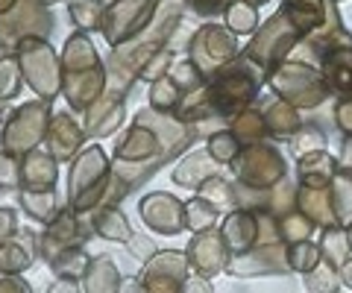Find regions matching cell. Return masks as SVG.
Here are the masks:
<instances>
[{
	"label": "cell",
	"mask_w": 352,
	"mask_h": 293,
	"mask_svg": "<svg viewBox=\"0 0 352 293\" xmlns=\"http://www.w3.org/2000/svg\"><path fill=\"white\" fill-rule=\"evenodd\" d=\"M270 85L273 91L285 97V103H291L294 108L302 106V108H314V106H323L326 97L332 94L329 85L323 80V73L314 68V65H305V62H282L279 68L270 71Z\"/></svg>",
	"instance_id": "obj_1"
},
{
	"label": "cell",
	"mask_w": 352,
	"mask_h": 293,
	"mask_svg": "<svg viewBox=\"0 0 352 293\" xmlns=\"http://www.w3.org/2000/svg\"><path fill=\"white\" fill-rule=\"evenodd\" d=\"M261 65H252L247 56L241 59L238 65H232L226 73H220L217 82L212 85V103L217 106V112L223 115H232L238 112L241 106H247L252 97L258 94V85H261Z\"/></svg>",
	"instance_id": "obj_2"
},
{
	"label": "cell",
	"mask_w": 352,
	"mask_h": 293,
	"mask_svg": "<svg viewBox=\"0 0 352 293\" xmlns=\"http://www.w3.org/2000/svg\"><path fill=\"white\" fill-rule=\"evenodd\" d=\"M300 41H302V36L296 32V27L279 12L276 18H270L267 24L261 27V32L256 38H252L250 59L256 65H261L264 71H273L291 56L294 47L300 45Z\"/></svg>",
	"instance_id": "obj_3"
},
{
	"label": "cell",
	"mask_w": 352,
	"mask_h": 293,
	"mask_svg": "<svg viewBox=\"0 0 352 293\" xmlns=\"http://www.w3.org/2000/svg\"><path fill=\"white\" fill-rule=\"evenodd\" d=\"M285 173H288V165H285L282 153L267 144L250 147L238 161V179L250 191H270L285 179Z\"/></svg>",
	"instance_id": "obj_4"
},
{
	"label": "cell",
	"mask_w": 352,
	"mask_h": 293,
	"mask_svg": "<svg viewBox=\"0 0 352 293\" xmlns=\"http://www.w3.org/2000/svg\"><path fill=\"white\" fill-rule=\"evenodd\" d=\"M229 276L235 279H256V276H288V244H256L244 255H235L229 261Z\"/></svg>",
	"instance_id": "obj_5"
},
{
	"label": "cell",
	"mask_w": 352,
	"mask_h": 293,
	"mask_svg": "<svg viewBox=\"0 0 352 293\" xmlns=\"http://www.w3.org/2000/svg\"><path fill=\"white\" fill-rule=\"evenodd\" d=\"M320 73L329 85V91L338 94L340 100L352 97V36L344 30L338 38L329 41V47L320 56Z\"/></svg>",
	"instance_id": "obj_6"
},
{
	"label": "cell",
	"mask_w": 352,
	"mask_h": 293,
	"mask_svg": "<svg viewBox=\"0 0 352 293\" xmlns=\"http://www.w3.org/2000/svg\"><path fill=\"white\" fill-rule=\"evenodd\" d=\"M188 264L197 276H206L212 279L217 273H226L229 270V261H232V253H229V246L223 241V235L220 232H197L188 244Z\"/></svg>",
	"instance_id": "obj_7"
},
{
	"label": "cell",
	"mask_w": 352,
	"mask_h": 293,
	"mask_svg": "<svg viewBox=\"0 0 352 293\" xmlns=\"http://www.w3.org/2000/svg\"><path fill=\"white\" fill-rule=\"evenodd\" d=\"M220 235H223V241L229 246V253H232V258L250 253V249L258 244V217H256V211L232 209L223 217Z\"/></svg>",
	"instance_id": "obj_8"
},
{
	"label": "cell",
	"mask_w": 352,
	"mask_h": 293,
	"mask_svg": "<svg viewBox=\"0 0 352 293\" xmlns=\"http://www.w3.org/2000/svg\"><path fill=\"white\" fill-rule=\"evenodd\" d=\"M235 50H238V41H235V36H229L223 27H206L194 41V53L203 56L197 65H203L206 71L229 65L235 56Z\"/></svg>",
	"instance_id": "obj_9"
},
{
	"label": "cell",
	"mask_w": 352,
	"mask_h": 293,
	"mask_svg": "<svg viewBox=\"0 0 352 293\" xmlns=\"http://www.w3.org/2000/svg\"><path fill=\"white\" fill-rule=\"evenodd\" d=\"M141 214L150 229H156L162 235H179L185 229V205H179L168 194H153L147 202L141 205Z\"/></svg>",
	"instance_id": "obj_10"
},
{
	"label": "cell",
	"mask_w": 352,
	"mask_h": 293,
	"mask_svg": "<svg viewBox=\"0 0 352 293\" xmlns=\"http://www.w3.org/2000/svg\"><path fill=\"white\" fill-rule=\"evenodd\" d=\"M338 159L332 153H308L302 159H296V185L300 188H329L338 176Z\"/></svg>",
	"instance_id": "obj_11"
},
{
	"label": "cell",
	"mask_w": 352,
	"mask_h": 293,
	"mask_svg": "<svg viewBox=\"0 0 352 293\" xmlns=\"http://www.w3.org/2000/svg\"><path fill=\"white\" fill-rule=\"evenodd\" d=\"M296 211L308 217L317 229H329V226L338 223L329 188H300V194H296Z\"/></svg>",
	"instance_id": "obj_12"
},
{
	"label": "cell",
	"mask_w": 352,
	"mask_h": 293,
	"mask_svg": "<svg viewBox=\"0 0 352 293\" xmlns=\"http://www.w3.org/2000/svg\"><path fill=\"white\" fill-rule=\"evenodd\" d=\"M317 246H320V255L326 264H332L335 270L344 267L349 258H352V246H349V232L346 226H329V229H320V241H317Z\"/></svg>",
	"instance_id": "obj_13"
},
{
	"label": "cell",
	"mask_w": 352,
	"mask_h": 293,
	"mask_svg": "<svg viewBox=\"0 0 352 293\" xmlns=\"http://www.w3.org/2000/svg\"><path fill=\"white\" fill-rule=\"evenodd\" d=\"M264 121H267V132H273L276 138H294L302 129L296 108L285 100H273L264 106Z\"/></svg>",
	"instance_id": "obj_14"
},
{
	"label": "cell",
	"mask_w": 352,
	"mask_h": 293,
	"mask_svg": "<svg viewBox=\"0 0 352 293\" xmlns=\"http://www.w3.org/2000/svg\"><path fill=\"white\" fill-rule=\"evenodd\" d=\"M85 293H120V273L112 258H94L85 270Z\"/></svg>",
	"instance_id": "obj_15"
},
{
	"label": "cell",
	"mask_w": 352,
	"mask_h": 293,
	"mask_svg": "<svg viewBox=\"0 0 352 293\" xmlns=\"http://www.w3.org/2000/svg\"><path fill=\"white\" fill-rule=\"evenodd\" d=\"M329 197H332L338 226H352V170L346 167L338 170L335 182L329 185Z\"/></svg>",
	"instance_id": "obj_16"
},
{
	"label": "cell",
	"mask_w": 352,
	"mask_h": 293,
	"mask_svg": "<svg viewBox=\"0 0 352 293\" xmlns=\"http://www.w3.org/2000/svg\"><path fill=\"white\" fill-rule=\"evenodd\" d=\"M317 226L308 220V217H302L300 211H291V214H285L279 217V235H282V241L285 244H302V241H311V235H314Z\"/></svg>",
	"instance_id": "obj_17"
},
{
	"label": "cell",
	"mask_w": 352,
	"mask_h": 293,
	"mask_svg": "<svg viewBox=\"0 0 352 293\" xmlns=\"http://www.w3.org/2000/svg\"><path fill=\"white\" fill-rule=\"evenodd\" d=\"M235 138L238 141H247V144H256V141L264 138L267 132V121H264V112H256V108H244L238 117H235Z\"/></svg>",
	"instance_id": "obj_18"
},
{
	"label": "cell",
	"mask_w": 352,
	"mask_h": 293,
	"mask_svg": "<svg viewBox=\"0 0 352 293\" xmlns=\"http://www.w3.org/2000/svg\"><path fill=\"white\" fill-rule=\"evenodd\" d=\"M323 261L320 255V246L314 241H302V244H291L288 246V267L291 273H311V270Z\"/></svg>",
	"instance_id": "obj_19"
},
{
	"label": "cell",
	"mask_w": 352,
	"mask_h": 293,
	"mask_svg": "<svg viewBox=\"0 0 352 293\" xmlns=\"http://www.w3.org/2000/svg\"><path fill=\"white\" fill-rule=\"evenodd\" d=\"M217 209L208 200L197 197L191 200L188 205H185V226H191L194 232H212L214 223H217Z\"/></svg>",
	"instance_id": "obj_20"
},
{
	"label": "cell",
	"mask_w": 352,
	"mask_h": 293,
	"mask_svg": "<svg viewBox=\"0 0 352 293\" xmlns=\"http://www.w3.org/2000/svg\"><path fill=\"white\" fill-rule=\"evenodd\" d=\"M302 279H305V290L308 293H340V273L326 261H320L311 273H305Z\"/></svg>",
	"instance_id": "obj_21"
},
{
	"label": "cell",
	"mask_w": 352,
	"mask_h": 293,
	"mask_svg": "<svg viewBox=\"0 0 352 293\" xmlns=\"http://www.w3.org/2000/svg\"><path fill=\"white\" fill-rule=\"evenodd\" d=\"M94 226H97V232H100L103 237H109V241H126L129 244V237H132L126 220L115 209H106L100 217H97Z\"/></svg>",
	"instance_id": "obj_22"
},
{
	"label": "cell",
	"mask_w": 352,
	"mask_h": 293,
	"mask_svg": "<svg viewBox=\"0 0 352 293\" xmlns=\"http://www.w3.org/2000/svg\"><path fill=\"white\" fill-rule=\"evenodd\" d=\"M226 24L232 32H238V36H250L252 30H256L258 24V15H256V6L250 3H232L226 12Z\"/></svg>",
	"instance_id": "obj_23"
},
{
	"label": "cell",
	"mask_w": 352,
	"mask_h": 293,
	"mask_svg": "<svg viewBox=\"0 0 352 293\" xmlns=\"http://www.w3.org/2000/svg\"><path fill=\"white\" fill-rule=\"evenodd\" d=\"M208 153H212L217 165H229V161H235L241 153V141L235 138V132H217L208 141Z\"/></svg>",
	"instance_id": "obj_24"
},
{
	"label": "cell",
	"mask_w": 352,
	"mask_h": 293,
	"mask_svg": "<svg viewBox=\"0 0 352 293\" xmlns=\"http://www.w3.org/2000/svg\"><path fill=\"white\" fill-rule=\"evenodd\" d=\"M320 150H326V135L314 126H305L291 138V153H296V159H302L308 153H320Z\"/></svg>",
	"instance_id": "obj_25"
},
{
	"label": "cell",
	"mask_w": 352,
	"mask_h": 293,
	"mask_svg": "<svg viewBox=\"0 0 352 293\" xmlns=\"http://www.w3.org/2000/svg\"><path fill=\"white\" fill-rule=\"evenodd\" d=\"M335 124L340 129V135L352 138V97H346V100H338V106H335Z\"/></svg>",
	"instance_id": "obj_26"
},
{
	"label": "cell",
	"mask_w": 352,
	"mask_h": 293,
	"mask_svg": "<svg viewBox=\"0 0 352 293\" xmlns=\"http://www.w3.org/2000/svg\"><path fill=\"white\" fill-rule=\"evenodd\" d=\"M182 293H214L212 288V281H208L206 276H188L185 279V285H182Z\"/></svg>",
	"instance_id": "obj_27"
},
{
	"label": "cell",
	"mask_w": 352,
	"mask_h": 293,
	"mask_svg": "<svg viewBox=\"0 0 352 293\" xmlns=\"http://www.w3.org/2000/svg\"><path fill=\"white\" fill-rule=\"evenodd\" d=\"M194 6L200 9V15H217V12H229V6H232V0H194Z\"/></svg>",
	"instance_id": "obj_28"
},
{
	"label": "cell",
	"mask_w": 352,
	"mask_h": 293,
	"mask_svg": "<svg viewBox=\"0 0 352 293\" xmlns=\"http://www.w3.org/2000/svg\"><path fill=\"white\" fill-rule=\"evenodd\" d=\"M0 293H30V288L21 279H0Z\"/></svg>",
	"instance_id": "obj_29"
},
{
	"label": "cell",
	"mask_w": 352,
	"mask_h": 293,
	"mask_svg": "<svg viewBox=\"0 0 352 293\" xmlns=\"http://www.w3.org/2000/svg\"><path fill=\"white\" fill-rule=\"evenodd\" d=\"M338 165L346 167V170H352V138L340 141V159H338Z\"/></svg>",
	"instance_id": "obj_30"
},
{
	"label": "cell",
	"mask_w": 352,
	"mask_h": 293,
	"mask_svg": "<svg viewBox=\"0 0 352 293\" xmlns=\"http://www.w3.org/2000/svg\"><path fill=\"white\" fill-rule=\"evenodd\" d=\"M50 293H80V285H76V279H59Z\"/></svg>",
	"instance_id": "obj_31"
},
{
	"label": "cell",
	"mask_w": 352,
	"mask_h": 293,
	"mask_svg": "<svg viewBox=\"0 0 352 293\" xmlns=\"http://www.w3.org/2000/svg\"><path fill=\"white\" fill-rule=\"evenodd\" d=\"M338 273H340V285H344L346 290H352V258L338 270Z\"/></svg>",
	"instance_id": "obj_32"
},
{
	"label": "cell",
	"mask_w": 352,
	"mask_h": 293,
	"mask_svg": "<svg viewBox=\"0 0 352 293\" xmlns=\"http://www.w3.org/2000/svg\"><path fill=\"white\" fill-rule=\"evenodd\" d=\"M244 3H250V6H261V3H267V0H244Z\"/></svg>",
	"instance_id": "obj_33"
},
{
	"label": "cell",
	"mask_w": 352,
	"mask_h": 293,
	"mask_svg": "<svg viewBox=\"0 0 352 293\" xmlns=\"http://www.w3.org/2000/svg\"><path fill=\"white\" fill-rule=\"evenodd\" d=\"M346 232H349V246H352V226H346Z\"/></svg>",
	"instance_id": "obj_34"
},
{
	"label": "cell",
	"mask_w": 352,
	"mask_h": 293,
	"mask_svg": "<svg viewBox=\"0 0 352 293\" xmlns=\"http://www.w3.org/2000/svg\"><path fill=\"white\" fill-rule=\"evenodd\" d=\"M335 3H338V0H335Z\"/></svg>",
	"instance_id": "obj_35"
}]
</instances>
